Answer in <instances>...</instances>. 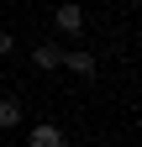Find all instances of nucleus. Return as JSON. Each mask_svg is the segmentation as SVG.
<instances>
[{"instance_id":"7","label":"nucleus","mask_w":142,"mask_h":147,"mask_svg":"<svg viewBox=\"0 0 142 147\" xmlns=\"http://www.w3.org/2000/svg\"><path fill=\"white\" fill-rule=\"evenodd\" d=\"M126 5H137V0H126Z\"/></svg>"},{"instance_id":"4","label":"nucleus","mask_w":142,"mask_h":147,"mask_svg":"<svg viewBox=\"0 0 142 147\" xmlns=\"http://www.w3.org/2000/svg\"><path fill=\"white\" fill-rule=\"evenodd\" d=\"M32 63H37V68H63V47L58 42H37V47H32Z\"/></svg>"},{"instance_id":"2","label":"nucleus","mask_w":142,"mask_h":147,"mask_svg":"<svg viewBox=\"0 0 142 147\" xmlns=\"http://www.w3.org/2000/svg\"><path fill=\"white\" fill-rule=\"evenodd\" d=\"M53 21H58L63 37H79V32H84V5H58V11H53Z\"/></svg>"},{"instance_id":"6","label":"nucleus","mask_w":142,"mask_h":147,"mask_svg":"<svg viewBox=\"0 0 142 147\" xmlns=\"http://www.w3.org/2000/svg\"><path fill=\"white\" fill-rule=\"evenodd\" d=\"M11 47H16V42H11V32H0V58H5Z\"/></svg>"},{"instance_id":"3","label":"nucleus","mask_w":142,"mask_h":147,"mask_svg":"<svg viewBox=\"0 0 142 147\" xmlns=\"http://www.w3.org/2000/svg\"><path fill=\"white\" fill-rule=\"evenodd\" d=\"M63 63H68V74H79V79H90V74H95V58H90L84 47H63Z\"/></svg>"},{"instance_id":"5","label":"nucleus","mask_w":142,"mask_h":147,"mask_svg":"<svg viewBox=\"0 0 142 147\" xmlns=\"http://www.w3.org/2000/svg\"><path fill=\"white\" fill-rule=\"evenodd\" d=\"M0 126H5V131H16V126H21V100H16V95L0 100Z\"/></svg>"},{"instance_id":"1","label":"nucleus","mask_w":142,"mask_h":147,"mask_svg":"<svg viewBox=\"0 0 142 147\" xmlns=\"http://www.w3.org/2000/svg\"><path fill=\"white\" fill-rule=\"evenodd\" d=\"M26 147H68V137H63L53 121H37V126L26 131Z\"/></svg>"}]
</instances>
